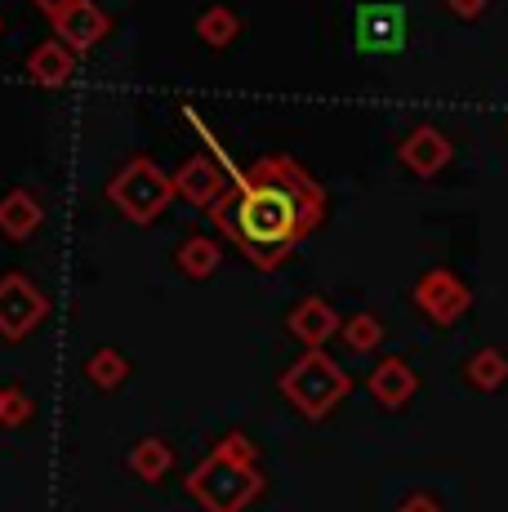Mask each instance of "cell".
I'll return each instance as SVG.
<instances>
[{
    "label": "cell",
    "instance_id": "6da1fadb",
    "mask_svg": "<svg viewBox=\"0 0 508 512\" xmlns=\"http://www.w3.org/2000/svg\"><path fill=\"white\" fill-rule=\"evenodd\" d=\"M223 165H228V156H223ZM232 179L237 183L210 210V219L259 272L281 268L290 250L326 219L321 183L290 156H263L250 165V174L232 170Z\"/></svg>",
    "mask_w": 508,
    "mask_h": 512
},
{
    "label": "cell",
    "instance_id": "7a4b0ae2",
    "mask_svg": "<svg viewBox=\"0 0 508 512\" xmlns=\"http://www.w3.org/2000/svg\"><path fill=\"white\" fill-rule=\"evenodd\" d=\"M188 490L205 512H241L263 490V477L254 468V446L241 432H228L214 446V455L188 477Z\"/></svg>",
    "mask_w": 508,
    "mask_h": 512
},
{
    "label": "cell",
    "instance_id": "3957f363",
    "mask_svg": "<svg viewBox=\"0 0 508 512\" xmlns=\"http://www.w3.org/2000/svg\"><path fill=\"white\" fill-rule=\"evenodd\" d=\"M348 392H353V379L326 348H304V357L281 374V397L304 419H326Z\"/></svg>",
    "mask_w": 508,
    "mask_h": 512
},
{
    "label": "cell",
    "instance_id": "277c9868",
    "mask_svg": "<svg viewBox=\"0 0 508 512\" xmlns=\"http://www.w3.org/2000/svg\"><path fill=\"white\" fill-rule=\"evenodd\" d=\"M107 201H112L130 223L143 228V223H152L156 214L174 201V179L156 161H148V156H134V161H125L121 170L112 174Z\"/></svg>",
    "mask_w": 508,
    "mask_h": 512
},
{
    "label": "cell",
    "instance_id": "5b68a950",
    "mask_svg": "<svg viewBox=\"0 0 508 512\" xmlns=\"http://www.w3.org/2000/svg\"><path fill=\"white\" fill-rule=\"evenodd\" d=\"M50 317V294L23 272L0 277V339H27Z\"/></svg>",
    "mask_w": 508,
    "mask_h": 512
},
{
    "label": "cell",
    "instance_id": "8992f818",
    "mask_svg": "<svg viewBox=\"0 0 508 512\" xmlns=\"http://www.w3.org/2000/svg\"><path fill=\"white\" fill-rule=\"evenodd\" d=\"M406 9L402 5H357L353 41L361 54H402L406 49Z\"/></svg>",
    "mask_w": 508,
    "mask_h": 512
},
{
    "label": "cell",
    "instance_id": "52a82bcc",
    "mask_svg": "<svg viewBox=\"0 0 508 512\" xmlns=\"http://www.w3.org/2000/svg\"><path fill=\"white\" fill-rule=\"evenodd\" d=\"M415 303H419V312H424L433 326H455V321L473 308V294H468V285L459 281L455 272L433 268V272H424V277L415 281Z\"/></svg>",
    "mask_w": 508,
    "mask_h": 512
},
{
    "label": "cell",
    "instance_id": "ba28073f",
    "mask_svg": "<svg viewBox=\"0 0 508 512\" xmlns=\"http://www.w3.org/2000/svg\"><path fill=\"white\" fill-rule=\"evenodd\" d=\"M223 170H228V165H223L219 156H192V161H183V170L174 174V192L188 205H197V210H214L232 187Z\"/></svg>",
    "mask_w": 508,
    "mask_h": 512
},
{
    "label": "cell",
    "instance_id": "9c48e42d",
    "mask_svg": "<svg viewBox=\"0 0 508 512\" xmlns=\"http://www.w3.org/2000/svg\"><path fill=\"white\" fill-rule=\"evenodd\" d=\"M50 23H54L58 41H63L67 49H76V54H81V49L103 45V36L112 32V18H107L94 0H76L72 9H63V14L50 18Z\"/></svg>",
    "mask_w": 508,
    "mask_h": 512
},
{
    "label": "cell",
    "instance_id": "30bf717a",
    "mask_svg": "<svg viewBox=\"0 0 508 512\" xmlns=\"http://www.w3.org/2000/svg\"><path fill=\"white\" fill-rule=\"evenodd\" d=\"M402 165L415 170L419 179H433V174H442L451 165V139L442 130H433V125H419L402 139Z\"/></svg>",
    "mask_w": 508,
    "mask_h": 512
},
{
    "label": "cell",
    "instance_id": "8fae6325",
    "mask_svg": "<svg viewBox=\"0 0 508 512\" xmlns=\"http://www.w3.org/2000/svg\"><path fill=\"white\" fill-rule=\"evenodd\" d=\"M339 326H344V321H339V312L330 308L326 299H317V294L304 299V303H295V308H290V317H286V330L295 334L304 348H326V339H335Z\"/></svg>",
    "mask_w": 508,
    "mask_h": 512
},
{
    "label": "cell",
    "instance_id": "7c38bea8",
    "mask_svg": "<svg viewBox=\"0 0 508 512\" xmlns=\"http://www.w3.org/2000/svg\"><path fill=\"white\" fill-rule=\"evenodd\" d=\"M415 392H419V379H415V370H410V361H402V357H384L370 370V397L384 410H402Z\"/></svg>",
    "mask_w": 508,
    "mask_h": 512
},
{
    "label": "cell",
    "instance_id": "4fadbf2b",
    "mask_svg": "<svg viewBox=\"0 0 508 512\" xmlns=\"http://www.w3.org/2000/svg\"><path fill=\"white\" fill-rule=\"evenodd\" d=\"M45 223V205L36 201L27 187H9L5 196H0V232L9 236V241H32L36 232H41Z\"/></svg>",
    "mask_w": 508,
    "mask_h": 512
},
{
    "label": "cell",
    "instance_id": "5bb4252c",
    "mask_svg": "<svg viewBox=\"0 0 508 512\" xmlns=\"http://www.w3.org/2000/svg\"><path fill=\"white\" fill-rule=\"evenodd\" d=\"M76 72V49H67L63 41H41L32 49V58H27V76H32L36 85H45V90H58V85H67Z\"/></svg>",
    "mask_w": 508,
    "mask_h": 512
},
{
    "label": "cell",
    "instance_id": "9a60e30c",
    "mask_svg": "<svg viewBox=\"0 0 508 512\" xmlns=\"http://www.w3.org/2000/svg\"><path fill=\"white\" fill-rule=\"evenodd\" d=\"M174 263H179L183 277L205 281V277H214V272H219L223 250H219V241H210V236H188V241L174 250Z\"/></svg>",
    "mask_w": 508,
    "mask_h": 512
},
{
    "label": "cell",
    "instance_id": "2e32d148",
    "mask_svg": "<svg viewBox=\"0 0 508 512\" xmlns=\"http://www.w3.org/2000/svg\"><path fill=\"white\" fill-rule=\"evenodd\" d=\"M464 379L473 383V388H482V392H495L500 383L508 379V357L500 348H482V352H473V357L464 361Z\"/></svg>",
    "mask_w": 508,
    "mask_h": 512
},
{
    "label": "cell",
    "instance_id": "e0dca14e",
    "mask_svg": "<svg viewBox=\"0 0 508 512\" xmlns=\"http://www.w3.org/2000/svg\"><path fill=\"white\" fill-rule=\"evenodd\" d=\"M237 32H241V18L232 14L228 5H210L205 14L197 18V36L210 49H228L232 41H237Z\"/></svg>",
    "mask_w": 508,
    "mask_h": 512
},
{
    "label": "cell",
    "instance_id": "ac0fdd59",
    "mask_svg": "<svg viewBox=\"0 0 508 512\" xmlns=\"http://www.w3.org/2000/svg\"><path fill=\"white\" fill-rule=\"evenodd\" d=\"M170 464H174V450H170V441H161V437H148L130 450V468L139 472L143 481H161L165 472H170Z\"/></svg>",
    "mask_w": 508,
    "mask_h": 512
},
{
    "label": "cell",
    "instance_id": "d6986e66",
    "mask_svg": "<svg viewBox=\"0 0 508 512\" xmlns=\"http://www.w3.org/2000/svg\"><path fill=\"white\" fill-rule=\"evenodd\" d=\"M85 374H90L94 388L112 392L130 379V361H125L116 348H99V352H90V361H85Z\"/></svg>",
    "mask_w": 508,
    "mask_h": 512
},
{
    "label": "cell",
    "instance_id": "ffe728a7",
    "mask_svg": "<svg viewBox=\"0 0 508 512\" xmlns=\"http://www.w3.org/2000/svg\"><path fill=\"white\" fill-rule=\"evenodd\" d=\"M339 334H344L348 352H375L379 343H384V326H379L375 312H357V317H348L344 326H339Z\"/></svg>",
    "mask_w": 508,
    "mask_h": 512
},
{
    "label": "cell",
    "instance_id": "44dd1931",
    "mask_svg": "<svg viewBox=\"0 0 508 512\" xmlns=\"http://www.w3.org/2000/svg\"><path fill=\"white\" fill-rule=\"evenodd\" d=\"M32 415H36V401L23 388H5V397H0V423L5 428H23Z\"/></svg>",
    "mask_w": 508,
    "mask_h": 512
},
{
    "label": "cell",
    "instance_id": "7402d4cb",
    "mask_svg": "<svg viewBox=\"0 0 508 512\" xmlns=\"http://www.w3.org/2000/svg\"><path fill=\"white\" fill-rule=\"evenodd\" d=\"M486 5H491V0H446V9H451L455 18H477V14H486Z\"/></svg>",
    "mask_w": 508,
    "mask_h": 512
},
{
    "label": "cell",
    "instance_id": "603a6c76",
    "mask_svg": "<svg viewBox=\"0 0 508 512\" xmlns=\"http://www.w3.org/2000/svg\"><path fill=\"white\" fill-rule=\"evenodd\" d=\"M397 512H442V508H437L428 495H415V499H406V504L397 508Z\"/></svg>",
    "mask_w": 508,
    "mask_h": 512
},
{
    "label": "cell",
    "instance_id": "cb8c5ba5",
    "mask_svg": "<svg viewBox=\"0 0 508 512\" xmlns=\"http://www.w3.org/2000/svg\"><path fill=\"white\" fill-rule=\"evenodd\" d=\"M32 5H36V9H45V14H50V18H58V14H63V9H72L76 0H32Z\"/></svg>",
    "mask_w": 508,
    "mask_h": 512
},
{
    "label": "cell",
    "instance_id": "d4e9b609",
    "mask_svg": "<svg viewBox=\"0 0 508 512\" xmlns=\"http://www.w3.org/2000/svg\"><path fill=\"white\" fill-rule=\"evenodd\" d=\"M0 397H5V388H0Z\"/></svg>",
    "mask_w": 508,
    "mask_h": 512
},
{
    "label": "cell",
    "instance_id": "484cf974",
    "mask_svg": "<svg viewBox=\"0 0 508 512\" xmlns=\"http://www.w3.org/2000/svg\"><path fill=\"white\" fill-rule=\"evenodd\" d=\"M0 32H5V23H0Z\"/></svg>",
    "mask_w": 508,
    "mask_h": 512
}]
</instances>
